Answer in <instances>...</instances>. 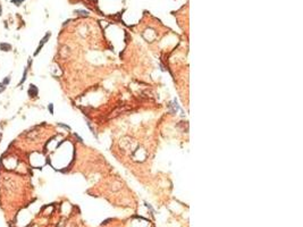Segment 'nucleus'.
Listing matches in <instances>:
<instances>
[{"mask_svg":"<svg viewBox=\"0 0 303 227\" xmlns=\"http://www.w3.org/2000/svg\"><path fill=\"white\" fill-rule=\"evenodd\" d=\"M6 89H7V86L6 85H4L1 82H0V94L1 93H4L5 91H6Z\"/></svg>","mask_w":303,"mask_h":227,"instance_id":"9d476101","label":"nucleus"},{"mask_svg":"<svg viewBox=\"0 0 303 227\" xmlns=\"http://www.w3.org/2000/svg\"><path fill=\"white\" fill-rule=\"evenodd\" d=\"M13 50V45L9 42H0V51L2 52H10Z\"/></svg>","mask_w":303,"mask_h":227,"instance_id":"7ed1b4c3","label":"nucleus"},{"mask_svg":"<svg viewBox=\"0 0 303 227\" xmlns=\"http://www.w3.org/2000/svg\"><path fill=\"white\" fill-rule=\"evenodd\" d=\"M1 14H2V7H1V4H0V16H1Z\"/></svg>","mask_w":303,"mask_h":227,"instance_id":"9b49d317","label":"nucleus"},{"mask_svg":"<svg viewBox=\"0 0 303 227\" xmlns=\"http://www.w3.org/2000/svg\"><path fill=\"white\" fill-rule=\"evenodd\" d=\"M27 94H28L30 98H36V97L39 95V89H38V86L34 84H30L28 89H27Z\"/></svg>","mask_w":303,"mask_h":227,"instance_id":"f03ea898","label":"nucleus"},{"mask_svg":"<svg viewBox=\"0 0 303 227\" xmlns=\"http://www.w3.org/2000/svg\"><path fill=\"white\" fill-rule=\"evenodd\" d=\"M58 126H60V127H62V129H65L66 131H71V127L68 126V125H65V124H62V123H58Z\"/></svg>","mask_w":303,"mask_h":227,"instance_id":"1a4fd4ad","label":"nucleus"},{"mask_svg":"<svg viewBox=\"0 0 303 227\" xmlns=\"http://www.w3.org/2000/svg\"><path fill=\"white\" fill-rule=\"evenodd\" d=\"M10 82H12V75H7L6 77H4V80H2V84L6 85V86H8L10 84Z\"/></svg>","mask_w":303,"mask_h":227,"instance_id":"39448f33","label":"nucleus"},{"mask_svg":"<svg viewBox=\"0 0 303 227\" xmlns=\"http://www.w3.org/2000/svg\"><path fill=\"white\" fill-rule=\"evenodd\" d=\"M24 1H25V0H10V2H12L14 6H17V7L22 6Z\"/></svg>","mask_w":303,"mask_h":227,"instance_id":"423d86ee","label":"nucleus"},{"mask_svg":"<svg viewBox=\"0 0 303 227\" xmlns=\"http://www.w3.org/2000/svg\"><path fill=\"white\" fill-rule=\"evenodd\" d=\"M75 14H77V15H82V16H86L89 13H88L86 10H81V9H77V10H75Z\"/></svg>","mask_w":303,"mask_h":227,"instance_id":"0eeeda50","label":"nucleus"},{"mask_svg":"<svg viewBox=\"0 0 303 227\" xmlns=\"http://www.w3.org/2000/svg\"><path fill=\"white\" fill-rule=\"evenodd\" d=\"M27 73H28V67L26 66V67H25V69H24V72H23L22 80L19 81V83H18V85H19V86L25 83V81H26V78H27Z\"/></svg>","mask_w":303,"mask_h":227,"instance_id":"20e7f679","label":"nucleus"},{"mask_svg":"<svg viewBox=\"0 0 303 227\" xmlns=\"http://www.w3.org/2000/svg\"><path fill=\"white\" fill-rule=\"evenodd\" d=\"M50 36H51V33H50V32H48V33H47V34H45V35L43 36L42 39H41L40 43H39V45H38V48H36V50H35V51H34V54H33V56H34V57H36L38 55L40 54L41 50H42V48H43V45H45V43L48 42V40H49V39H50Z\"/></svg>","mask_w":303,"mask_h":227,"instance_id":"f257e3e1","label":"nucleus"},{"mask_svg":"<svg viewBox=\"0 0 303 227\" xmlns=\"http://www.w3.org/2000/svg\"><path fill=\"white\" fill-rule=\"evenodd\" d=\"M48 110H49V112L51 114V115H54V112H55V110H54V103H49V105H48Z\"/></svg>","mask_w":303,"mask_h":227,"instance_id":"6e6552de","label":"nucleus"}]
</instances>
